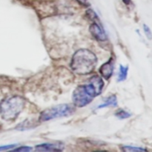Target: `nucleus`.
Masks as SVG:
<instances>
[{
	"instance_id": "f257e3e1",
	"label": "nucleus",
	"mask_w": 152,
	"mask_h": 152,
	"mask_svg": "<svg viewBox=\"0 0 152 152\" xmlns=\"http://www.w3.org/2000/svg\"><path fill=\"white\" fill-rule=\"evenodd\" d=\"M104 83L99 76H94L85 85L78 86L72 95V100L74 105L84 107L90 103L95 96L100 94L103 88Z\"/></svg>"
},
{
	"instance_id": "f03ea898",
	"label": "nucleus",
	"mask_w": 152,
	"mask_h": 152,
	"mask_svg": "<svg viewBox=\"0 0 152 152\" xmlns=\"http://www.w3.org/2000/svg\"><path fill=\"white\" fill-rule=\"evenodd\" d=\"M97 63L96 55L87 49H80L73 56L71 68L75 74L86 75L94 70Z\"/></svg>"
},
{
	"instance_id": "7ed1b4c3",
	"label": "nucleus",
	"mask_w": 152,
	"mask_h": 152,
	"mask_svg": "<svg viewBox=\"0 0 152 152\" xmlns=\"http://www.w3.org/2000/svg\"><path fill=\"white\" fill-rule=\"evenodd\" d=\"M25 99L19 96H13L4 99L0 103V114L1 118L11 121L17 118L24 109Z\"/></svg>"
},
{
	"instance_id": "20e7f679",
	"label": "nucleus",
	"mask_w": 152,
	"mask_h": 152,
	"mask_svg": "<svg viewBox=\"0 0 152 152\" xmlns=\"http://www.w3.org/2000/svg\"><path fill=\"white\" fill-rule=\"evenodd\" d=\"M75 111L74 105L70 104H62L45 109L40 114L39 122L48 121L59 117L71 115Z\"/></svg>"
},
{
	"instance_id": "39448f33",
	"label": "nucleus",
	"mask_w": 152,
	"mask_h": 152,
	"mask_svg": "<svg viewBox=\"0 0 152 152\" xmlns=\"http://www.w3.org/2000/svg\"><path fill=\"white\" fill-rule=\"evenodd\" d=\"M89 31L90 33L91 34V35L96 39L98 41H105L107 39L106 34H105V31L102 29V27L99 25L98 23H96V22H94L93 24H91L89 28Z\"/></svg>"
},
{
	"instance_id": "423d86ee",
	"label": "nucleus",
	"mask_w": 152,
	"mask_h": 152,
	"mask_svg": "<svg viewBox=\"0 0 152 152\" xmlns=\"http://www.w3.org/2000/svg\"><path fill=\"white\" fill-rule=\"evenodd\" d=\"M36 150L40 151H61L63 145L61 143H43L36 146Z\"/></svg>"
},
{
	"instance_id": "0eeeda50",
	"label": "nucleus",
	"mask_w": 152,
	"mask_h": 152,
	"mask_svg": "<svg viewBox=\"0 0 152 152\" xmlns=\"http://www.w3.org/2000/svg\"><path fill=\"white\" fill-rule=\"evenodd\" d=\"M113 71H114V63H113V61L111 59L103 64L99 68L100 74L102 77H104L106 80H108L112 76Z\"/></svg>"
},
{
	"instance_id": "6e6552de",
	"label": "nucleus",
	"mask_w": 152,
	"mask_h": 152,
	"mask_svg": "<svg viewBox=\"0 0 152 152\" xmlns=\"http://www.w3.org/2000/svg\"><path fill=\"white\" fill-rule=\"evenodd\" d=\"M117 96H116L115 95H112V96H109L104 103H102V105L98 106V108H105V107H110V106L115 107L117 106Z\"/></svg>"
},
{
	"instance_id": "1a4fd4ad",
	"label": "nucleus",
	"mask_w": 152,
	"mask_h": 152,
	"mask_svg": "<svg viewBox=\"0 0 152 152\" xmlns=\"http://www.w3.org/2000/svg\"><path fill=\"white\" fill-rule=\"evenodd\" d=\"M128 71H129V67L128 66H123V65H120V72H119L118 76V81L122 82L124 81L127 77Z\"/></svg>"
},
{
	"instance_id": "9d476101",
	"label": "nucleus",
	"mask_w": 152,
	"mask_h": 152,
	"mask_svg": "<svg viewBox=\"0 0 152 152\" xmlns=\"http://www.w3.org/2000/svg\"><path fill=\"white\" fill-rule=\"evenodd\" d=\"M122 149L125 151H145L146 150L142 148H137V147H133V146H129V145H123V147H122Z\"/></svg>"
},
{
	"instance_id": "9b49d317",
	"label": "nucleus",
	"mask_w": 152,
	"mask_h": 152,
	"mask_svg": "<svg viewBox=\"0 0 152 152\" xmlns=\"http://www.w3.org/2000/svg\"><path fill=\"white\" fill-rule=\"evenodd\" d=\"M115 115L120 119H126V118H128V117H130L131 114H129V112L126 111L125 110L120 109V110H118L117 112H116Z\"/></svg>"
},
{
	"instance_id": "f8f14e48",
	"label": "nucleus",
	"mask_w": 152,
	"mask_h": 152,
	"mask_svg": "<svg viewBox=\"0 0 152 152\" xmlns=\"http://www.w3.org/2000/svg\"><path fill=\"white\" fill-rule=\"evenodd\" d=\"M31 149L32 148H31V147H28V146H22V147H19V148H16V149L14 150L15 151H31Z\"/></svg>"
},
{
	"instance_id": "ddd939ff",
	"label": "nucleus",
	"mask_w": 152,
	"mask_h": 152,
	"mask_svg": "<svg viewBox=\"0 0 152 152\" xmlns=\"http://www.w3.org/2000/svg\"><path fill=\"white\" fill-rule=\"evenodd\" d=\"M144 31H145V32L146 33V34L148 35V38L151 39V31H150L149 28L145 25H144Z\"/></svg>"
},
{
	"instance_id": "4468645a",
	"label": "nucleus",
	"mask_w": 152,
	"mask_h": 152,
	"mask_svg": "<svg viewBox=\"0 0 152 152\" xmlns=\"http://www.w3.org/2000/svg\"><path fill=\"white\" fill-rule=\"evenodd\" d=\"M80 4H84V5H87L88 4V0H77Z\"/></svg>"
},
{
	"instance_id": "2eb2a0df",
	"label": "nucleus",
	"mask_w": 152,
	"mask_h": 152,
	"mask_svg": "<svg viewBox=\"0 0 152 152\" xmlns=\"http://www.w3.org/2000/svg\"><path fill=\"white\" fill-rule=\"evenodd\" d=\"M123 1H124L126 4H129V2H130V0H123Z\"/></svg>"
}]
</instances>
